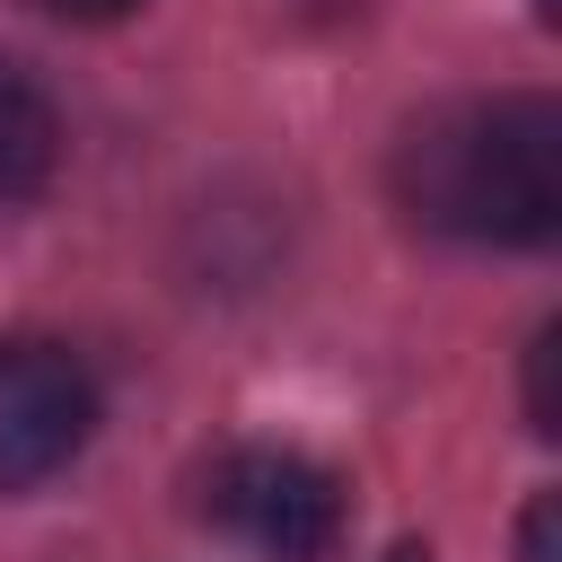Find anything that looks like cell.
<instances>
[{"mask_svg": "<svg viewBox=\"0 0 562 562\" xmlns=\"http://www.w3.org/2000/svg\"><path fill=\"white\" fill-rule=\"evenodd\" d=\"M395 202L465 246H544L562 220L553 97H474L422 114L395 149Z\"/></svg>", "mask_w": 562, "mask_h": 562, "instance_id": "6da1fadb", "label": "cell"}, {"mask_svg": "<svg viewBox=\"0 0 562 562\" xmlns=\"http://www.w3.org/2000/svg\"><path fill=\"white\" fill-rule=\"evenodd\" d=\"M202 509L255 544L263 562H334L342 527H351V501H342V474L316 465L307 448H228L211 465V492Z\"/></svg>", "mask_w": 562, "mask_h": 562, "instance_id": "7a4b0ae2", "label": "cell"}, {"mask_svg": "<svg viewBox=\"0 0 562 562\" xmlns=\"http://www.w3.org/2000/svg\"><path fill=\"white\" fill-rule=\"evenodd\" d=\"M553 518H562V501L536 492V501H527V527H518V562H562V553H553Z\"/></svg>", "mask_w": 562, "mask_h": 562, "instance_id": "8992f818", "label": "cell"}, {"mask_svg": "<svg viewBox=\"0 0 562 562\" xmlns=\"http://www.w3.org/2000/svg\"><path fill=\"white\" fill-rule=\"evenodd\" d=\"M553 351H562V325H544L536 351H527V413H536V430H562V413H553Z\"/></svg>", "mask_w": 562, "mask_h": 562, "instance_id": "5b68a950", "label": "cell"}, {"mask_svg": "<svg viewBox=\"0 0 562 562\" xmlns=\"http://www.w3.org/2000/svg\"><path fill=\"white\" fill-rule=\"evenodd\" d=\"M44 9H61V18H123V9H140V0H44Z\"/></svg>", "mask_w": 562, "mask_h": 562, "instance_id": "52a82bcc", "label": "cell"}, {"mask_svg": "<svg viewBox=\"0 0 562 562\" xmlns=\"http://www.w3.org/2000/svg\"><path fill=\"white\" fill-rule=\"evenodd\" d=\"M386 562H430V553H422V544H395V553H386Z\"/></svg>", "mask_w": 562, "mask_h": 562, "instance_id": "ba28073f", "label": "cell"}, {"mask_svg": "<svg viewBox=\"0 0 562 562\" xmlns=\"http://www.w3.org/2000/svg\"><path fill=\"white\" fill-rule=\"evenodd\" d=\"M61 167V114L35 70L0 61V202H35Z\"/></svg>", "mask_w": 562, "mask_h": 562, "instance_id": "277c9868", "label": "cell"}, {"mask_svg": "<svg viewBox=\"0 0 562 562\" xmlns=\"http://www.w3.org/2000/svg\"><path fill=\"white\" fill-rule=\"evenodd\" d=\"M97 430V386L61 342H0V501L53 483Z\"/></svg>", "mask_w": 562, "mask_h": 562, "instance_id": "3957f363", "label": "cell"}]
</instances>
